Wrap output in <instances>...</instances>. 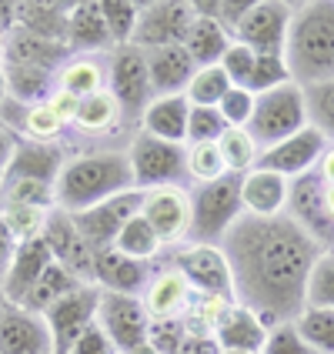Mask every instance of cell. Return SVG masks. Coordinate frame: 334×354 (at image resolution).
Listing matches in <instances>:
<instances>
[{"instance_id":"cell-1","label":"cell","mask_w":334,"mask_h":354,"mask_svg":"<svg viewBox=\"0 0 334 354\" xmlns=\"http://www.w3.org/2000/svg\"><path fill=\"white\" fill-rule=\"evenodd\" d=\"M221 251L234 274L237 304L254 311L268 331L304 311L308 277L324 254L288 214L268 221L241 217L224 234Z\"/></svg>"},{"instance_id":"cell-2","label":"cell","mask_w":334,"mask_h":354,"mask_svg":"<svg viewBox=\"0 0 334 354\" xmlns=\"http://www.w3.org/2000/svg\"><path fill=\"white\" fill-rule=\"evenodd\" d=\"M284 60L297 87H317L334 80V0L295 7Z\"/></svg>"},{"instance_id":"cell-3","label":"cell","mask_w":334,"mask_h":354,"mask_svg":"<svg viewBox=\"0 0 334 354\" xmlns=\"http://www.w3.org/2000/svg\"><path fill=\"white\" fill-rule=\"evenodd\" d=\"M131 187H134V177H131L127 154L100 151V154H84V158L67 160L57 177L54 197H57L60 211L80 214V211H87L114 194H124Z\"/></svg>"},{"instance_id":"cell-4","label":"cell","mask_w":334,"mask_h":354,"mask_svg":"<svg viewBox=\"0 0 334 354\" xmlns=\"http://www.w3.org/2000/svg\"><path fill=\"white\" fill-rule=\"evenodd\" d=\"M191 244H221L224 234L244 217L241 211V177L224 174L211 184H197L191 191Z\"/></svg>"},{"instance_id":"cell-5","label":"cell","mask_w":334,"mask_h":354,"mask_svg":"<svg viewBox=\"0 0 334 354\" xmlns=\"http://www.w3.org/2000/svg\"><path fill=\"white\" fill-rule=\"evenodd\" d=\"M304 127H308V100H304V87H297L295 80L254 97V114L248 120V134L254 138L261 151L295 138Z\"/></svg>"},{"instance_id":"cell-6","label":"cell","mask_w":334,"mask_h":354,"mask_svg":"<svg viewBox=\"0 0 334 354\" xmlns=\"http://www.w3.org/2000/svg\"><path fill=\"white\" fill-rule=\"evenodd\" d=\"M134 191H154V187H171L187 174V147L184 144H167L140 131L131 140L127 151Z\"/></svg>"},{"instance_id":"cell-7","label":"cell","mask_w":334,"mask_h":354,"mask_svg":"<svg viewBox=\"0 0 334 354\" xmlns=\"http://www.w3.org/2000/svg\"><path fill=\"white\" fill-rule=\"evenodd\" d=\"M174 271L197 297H214V301H228L237 304L234 297V274L231 264L221 251V244H187L174 254Z\"/></svg>"},{"instance_id":"cell-8","label":"cell","mask_w":334,"mask_h":354,"mask_svg":"<svg viewBox=\"0 0 334 354\" xmlns=\"http://www.w3.org/2000/svg\"><path fill=\"white\" fill-rule=\"evenodd\" d=\"M284 214L291 217V221L315 241L321 251H334V217H331V211H328V201H324V180H321L317 171L291 180Z\"/></svg>"},{"instance_id":"cell-9","label":"cell","mask_w":334,"mask_h":354,"mask_svg":"<svg viewBox=\"0 0 334 354\" xmlns=\"http://www.w3.org/2000/svg\"><path fill=\"white\" fill-rule=\"evenodd\" d=\"M98 304H100L98 284H77L74 291H67L60 301H54L44 311L47 331H50V341H54V354H67L71 344L98 321Z\"/></svg>"},{"instance_id":"cell-10","label":"cell","mask_w":334,"mask_h":354,"mask_svg":"<svg viewBox=\"0 0 334 354\" xmlns=\"http://www.w3.org/2000/svg\"><path fill=\"white\" fill-rule=\"evenodd\" d=\"M194 24L191 0H160V3H140L134 47L140 50H158V47H184L187 30Z\"/></svg>"},{"instance_id":"cell-11","label":"cell","mask_w":334,"mask_h":354,"mask_svg":"<svg viewBox=\"0 0 334 354\" xmlns=\"http://www.w3.org/2000/svg\"><path fill=\"white\" fill-rule=\"evenodd\" d=\"M98 324L104 328V335L111 337L118 354H131L134 348L147 344V335H151V315H147L144 301L134 295L100 291Z\"/></svg>"},{"instance_id":"cell-12","label":"cell","mask_w":334,"mask_h":354,"mask_svg":"<svg viewBox=\"0 0 334 354\" xmlns=\"http://www.w3.org/2000/svg\"><path fill=\"white\" fill-rule=\"evenodd\" d=\"M140 207H144V191H134V187H131V191H124V194L107 197V201H100L94 207L74 214V224H77V231L84 234V241L94 248V254H98V251L114 248V241H118V234L124 231V224L134 221V217L140 214Z\"/></svg>"},{"instance_id":"cell-13","label":"cell","mask_w":334,"mask_h":354,"mask_svg":"<svg viewBox=\"0 0 334 354\" xmlns=\"http://www.w3.org/2000/svg\"><path fill=\"white\" fill-rule=\"evenodd\" d=\"M291 17H295V7L284 0H254L241 27L234 30V40L251 47L254 54H284Z\"/></svg>"},{"instance_id":"cell-14","label":"cell","mask_w":334,"mask_h":354,"mask_svg":"<svg viewBox=\"0 0 334 354\" xmlns=\"http://www.w3.org/2000/svg\"><path fill=\"white\" fill-rule=\"evenodd\" d=\"M44 244L50 248V257L57 261L60 268H67L71 274L84 281V284H94V248L84 241V234L74 224V214L67 211H47V221H44Z\"/></svg>"},{"instance_id":"cell-15","label":"cell","mask_w":334,"mask_h":354,"mask_svg":"<svg viewBox=\"0 0 334 354\" xmlns=\"http://www.w3.org/2000/svg\"><path fill=\"white\" fill-rule=\"evenodd\" d=\"M107 91L120 104V114L140 118L147 111V104L154 100V87H151L147 57H144L140 47L127 44V47L114 50V57H111V87Z\"/></svg>"},{"instance_id":"cell-16","label":"cell","mask_w":334,"mask_h":354,"mask_svg":"<svg viewBox=\"0 0 334 354\" xmlns=\"http://www.w3.org/2000/svg\"><path fill=\"white\" fill-rule=\"evenodd\" d=\"M324 151H328L324 134L308 124L304 131H297L295 138H288V140H281V144H275V147H268V151H261L254 167L295 180V177H304V174H311V171H317Z\"/></svg>"},{"instance_id":"cell-17","label":"cell","mask_w":334,"mask_h":354,"mask_svg":"<svg viewBox=\"0 0 334 354\" xmlns=\"http://www.w3.org/2000/svg\"><path fill=\"white\" fill-rule=\"evenodd\" d=\"M140 217L151 224V231L158 234L160 248L164 244H177L187 237L191 227V197L180 184L171 187H154V191H144V207Z\"/></svg>"},{"instance_id":"cell-18","label":"cell","mask_w":334,"mask_h":354,"mask_svg":"<svg viewBox=\"0 0 334 354\" xmlns=\"http://www.w3.org/2000/svg\"><path fill=\"white\" fill-rule=\"evenodd\" d=\"M50 264H54V257H50V248L44 244V237H34V241L17 244V251H14L10 264H7V271L0 277V295H3V301H7L10 308H20L27 291L37 284L40 274H44Z\"/></svg>"},{"instance_id":"cell-19","label":"cell","mask_w":334,"mask_h":354,"mask_svg":"<svg viewBox=\"0 0 334 354\" xmlns=\"http://www.w3.org/2000/svg\"><path fill=\"white\" fill-rule=\"evenodd\" d=\"M151 261H134V257H124L120 251L107 248L94 254V284L100 291H111V295H134L140 297L151 284Z\"/></svg>"},{"instance_id":"cell-20","label":"cell","mask_w":334,"mask_h":354,"mask_svg":"<svg viewBox=\"0 0 334 354\" xmlns=\"http://www.w3.org/2000/svg\"><path fill=\"white\" fill-rule=\"evenodd\" d=\"M288 191H291L288 177L254 167L241 177V211L244 217H257V221L281 217L288 207Z\"/></svg>"},{"instance_id":"cell-21","label":"cell","mask_w":334,"mask_h":354,"mask_svg":"<svg viewBox=\"0 0 334 354\" xmlns=\"http://www.w3.org/2000/svg\"><path fill=\"white\" fill-rule=\"evenodd\" d=\"M64 147L57 144H37V140H17V151L7 164V174L0 184H10V180H40V184H50L57 187V177L64 171Z\"/></svg>"},{"instance_id":"cell-22","label":"cell","mask_w":334,"mask_h":354,"mask_svg":"<svg viewBox=\"0 0 334 354\" xmlns=\"http://www.w3.org/2000/svg\"><path fill=\"white\" fill-rule=\"evenodd\" d=\"M0 354H54L44 315L7 308V315L0 317Z\"/></svg>"},{"instance_id":"cell-23","label":"cell","mask_w":334,"mask_h":354,"mask_svg":"<svg viewBox=\"0 0 334 354\" xmlns=\"http://www.w3.org/2000/svg\"><path fill=\"white\" fill-rule=\"evenodd\" d=\"M107 47H114V44H111L107 24L100 14V0L71 3V14H67V50H71V57H87V54L107 50Z\"/></svg>"},{"instance_id":"cell-24","label":"cell","mask_w":334,"mask_h":354,"mask_svg":"<svg viewBox=\"0 0 334 354\" xmlns=\"http://www.w3.org/2000/svg\"><path fill=\"white\" fill-rule=\"evenodd\" d=\"M147 57V74H151V87L154 97H174L184 94L187 84L194 77V60L184 47H158V50H144Z\"/></svg>"},{"instance_id":"cell-25","label":"cell","mask_w":334,"mask_h":354,"mask_svg":"<svg viewBox=\"0 0 334 354\" xmlns=\"http://www.w3.org/2000/svg\"><path fill=\"white\" fill-rule=\"evenodd\" d=\"M214 337L221 351H241V354H261L268 341V328L261 324V317L241 304H231L221 321L214 324Z\"/></svg>"},{"instance_id":"cell-26","label":"cell","mask_w":334,"mask_h":354,"mask_svg":"<svg viewBox=\"0 0 334 354\" xmlns=\"http://www.w3.org/2000/svg\"><path fill=\"white\" fill-rule=\"evenodd\" d=\"M3 60L7 64H27V67H37L47 74H60V67L71 60V50L64 44H50V40H40L14 27L3 40Z\"/></svg>"},{"instance_id":"cell-27","label":"cell","mask_w":334,"mask_h":354,"mask_svg":"<svg viewBox=\"0 0 334 354\" xmlns=\"http://www.w3.org/2000/svg\"><path fill=\"white\" fill-rule=\"evenodd\" d=\"M140 301H144L151 321H167V317L187 315V308L194 301V291L187 288V281L177 274L174 268H167V271H158V274L151 277V284L140 295Z\"/></svg>"},{"instance_id":"cell-28","label":"cell","mask_w":334,"mask_h":354,"mask_svg":"<svg viewBox=\"0 0 334 354\" xmlns=\"http://www.w3.org/2000/svg\"><path fill=\"white\" fill-rule=\"evenodd\" d=\"M187 114H191V104L184 94L154 97L147 104V111L140 114V131L158 140H167V144H184L187 140Z\"/></svg>"},{"instance_id":"cell-29","label":"cell","mask_w":334,"mask_h":354,"mask_svg":"<svg viewBox=\"0 0 334 354\" xmlns=\"http://www.w3.org/2000/svg\"><path fill=\"white\" fill-rule=\"evenodd\" d=\"M67 14H71V3L27 0V3H17V27L40 40L67 47Z\"/></svg>"},{"instance_id":"cell-30","label":"cell","mask_w":334,"mask_h":354,"mask_svg":"<svg viewBox=\"0 0 334 354\" xmlns=\"http://www.w3.org/2000/svg\"><path fill=\"white\" fill-rule=\"evenodd\" d=\"M228 47H231V37L224 34V27L217 20L194 17L191 30H187V40H184V50L191 54L194 67H217Z\"/></svg>"},{"instance_id":"cell-31","label":"cell","mask_w":334,"mask_h":354,"mask_svg":"<svg viewBox=\"0 0 334 354\" xmlns=\"http://www.w3.org/2000/svg\"><path fill=\"white\" fill-rule=\"evenodd\" d=\"M118 120H120V104L114 100V94L104 87V91L80 100L71 127H77L80 134H107V131L118 127Z\"/></svg>"},{"instance_id":"cell-32","label":"cell","mask_w":334,"mask_h":354,"mask_svg":"<svg viewBox=\"0 0 334 354\" xmlns=\"http://www.w3.org/2000/svg\"><path fill=\"white\" fill-rule=\"evenodd\" d=\"M77 284H84V281H77L67 268H60L57 261H54V264L40 274L37 284L27 291V297H24V304H20V308H24V311H30V315H44L54 301H60L67 291H74Z\"/></svg>"},{"instance_id":"cell-33","label":"cell","mask_w":334,"mask_h":354,"mask_svg":"<svg viewBox=\"0 0 334 354\" xmlns=\"http://www.w3.org/2000/svg\"><path fill=\"white\" fill-rule=\"evenodd\" d=\"M57 91L77 100L98 94V91H104V67L94 57H71L57 74Z\"/></svg>"},{"instance_id":"cell-34","label":"cell","mask_w":334,"mask_h":354,"mask_svg":"<svg viewBox=\"0 0 334 354\" xmlns=\"http://www.w3.org/2000/svg\"><path fill=\"white\" fill-rule=\"evenodd\" d=\"M217 151H221V158H224L228 174H237V177L254 171L257 154H261V147H257L254 138L248 134V127H228V131L221 134V140H217Z\"/></svg>"},{"instance_id":"cell-35","label":"cell","mask_w":334,"mask_h":354,"mask_svg":"<svg viewBox=\"0 0 334 354\" xmlns=\"http://www.w3.org/2000/svg\"><path fill=\"white\" fill-rule=\"evenodd\" d=\"M231 87L234 84L221 71V64L217 67H197L191 84H187V91H184V97H187L191 107H217Z\"/></svg>"},{"instance_id":"cell-36","label":"cell","mask_w":334,"mask_h":354,"mask_svg":"<svg viewBox=\"0 0 334 354\" xmlns=\"http://www.w3.org/2000/svg\"><path fill=\"white\" fill-rule=\"evenodd\" d=\"M295 328L317 354H334V311L304 304V311L295 317Z\"/></svg>"},{"instance_id":"cell-37","label":"cell","mask_w":334,"mask_h":354,"mask_svg":"<svg viewBox=\"0 0 334 354\" xmlns=\"http://www.w3.org/2000/svg\"><path fill=\"white\" fill-rule=\"evenodd\" d=\"M100 14H104V24H107V34H111L114 50L127 47L134 40L140 3H131V0H100Z\"/></svg>"},{"instance_id":"cell-38","label":"cell","mask_w":334,"mask_h":354,"mask_svg":"<svg viewBox=\"0 0 334 354\" xmlns=\"http://www.w3.org/2000/svg\"><path fill=\"white\" fill-rule=\"evenodd\" d=\"M114 251H120L124 257H134V261H151V257L160 251V241H158V234L151 231V224L138 214L134 221L124 224V231H120L118 241H114Z\"/></svg>"},{"instance_id":"cell-39","label":"cell","mask_w":334,"mask_h":354,"mask_svg":"<svg viewBox=\"0 0 334 354\" xmlns=\"http://www.w3.org/2000/svg\"><path fill=\"white\" fill-rule=\"evenodd\" d=\"M284 84H291V71H288L284 54H257L254 71H251V77L244 84V91H251L254 97H261V94L277 91Z\"/></svg>"},{"instance_id":"cell-40","label":"cell","mask_w":334,"mask_h":354,"mask_svg":"<svg viewBox=\"0 0 334 354\" xmlns=\"http://www.w3.org/2000/svg\"><path fill=\"white\" fill-rule=\"evenodd\" d=\"M0 217L7 224L10 237L24 244V241H34L44 231V221H47V211L40 207H30V204H0Z\"/></svg>"},{"instance_id":"cell-41","label":"cell","mask_w":334,"mask_h":354,"mask_svg":"<svg viewBox=\"0 0 334 354\" xmlns=\"http://www.w3.org/2000/svg\"><path fill=\"white\" fill-rule=\"evenodd\" d=\"M64 120L50 111V104L44 100V104H34V107H27V114H24V124H20V134L24 140H37V144H57V138L64 134Z\"/></svg>"},{"instance_id":"cell-42","label":"cell","mask_w":334,"mask_h":354,"mask_svg":"<svg viewBox=\"0 0 334 354\" xmlns=\"http://www.w3.org/2000/svg\"><path fill=\"white\" fill-rule=\"evenodd\" d=\"M304 100H308V124L317 127L328 144H334V80L304 87Z\"/></svg>"},{"instance_id":"cell-43","label":"cell","mask_w":334,"mask_h":354,"mask_svg":"<svg viewBox=\"0 0 334 354\" xmlns=\"http://www.w3.org/2000/svg\"><path fill=\"white\" fill-rule=\"evenodd\" d=\"M304 304L334 311V251H324L315 261L311 277H308V291H304Z\"/></svg>"},{"instance_id":"cell-44","label":"cell","mask_w":334,"mask_h":354,"mask_svg":"<svg viewBox=\"0 0 334 354\" xmlns=\"http://www.w3.org/2000/svg\"><path fill=\"white\" fill-rule=\"evenodd\" d=\"M187 174L194 177L197 184H211V180L228 174L217 144H187Z\"/></svg>"},{"instance_id":"cell-45","label":"cell","mask_w":334,"mask_h":354,"mask_svg":"<svg viewBox=\"0 0 334 354\" xmlns=\"http://www.w3.org/2000/svg\"><path fill=\"white\" fill-rule=\"evenodd\" d=\"M228 131L217 107H191L187 114V144H217Z\"/></svg>"},{"instance_id":"cell-46","label":"cell","mask_w":334,"mask_h":354,"mask_svg":"<svg viewBox=\"0 0 334 354\" xmlns=\"http://www.w3.org/2000/svg\"><path fill=\"white\" fill-rule=\"evenodd\" d=\"M187 341V324L184 317H167V321H151V335L147 344L158 354H180Z\"/></svg>"},{"instance_id":"cell-47","label":"cell","mask_w":334,"mask_h":354,"mask_svg":"<svg viewBox=\"0 0 334 354\" xmlns=\"http://www.w3.org/2000/svg\"><path fill=\"white\" fill-rule=\"evenodd\" d=\"M261 354H317V351L297 335L295 321H288V324H277V328L268 331V341H264Z\"/></svg>"},{"instance_id":"cell-48","label":"cell","mask_w":334,"mask_h":354,"mask_svg":"<svg viewBox=\"0 0 334 354\" xmlns=\"http://www.w3.org/2000/svg\"><path fill=\"white\" fill-rule=\"evenodd\" d=\"M217 114L224 118L228 127H248V120L254 114V94L244 91V87H231L224 100L217 104Z\"/></svg>"},{"instance_id":"cell-49","label":"cell","mask_w":334,"mask_h":354,"mask_svg":"<svg viewBox=\"0 0 334 354\" xmlns=\"http://www.w3.org/2000/svg\"><path fill=\"white\" fill-rule=\"evenodd\" d=\"M254 60H257V54L251 50V47H244V44L231 40V47H228L224 57H221V71L228 74V80H231L234 87H244L248 77H251V71H254Z\"/></svg>"},{"instance_id":"cell-50","label":"cell","mask_w":334,"mask_h":354,"mask_svg":"<svg viewBox=\"0 0 334 354\" xmlns=\"http://www.w3.org/2000/svg\"><path fill=\"white\" fill-rule=\"evenodd\" d=\"M67 354H118V348L111 344V337L104 335V328H100L98 321L84 331V335L71 344V351Z\"/></svg>"},{"instance_id":"cell-51","label":"cell","mask_w":334,"mask_h":354,"mask_svg":"<svg viewBox=\"0 0 334 354\" xmlns=\"http://www.w3.org/2000/svg\"><path fill=\"white\" fill-rule=\"evenodd\" d=\"M251 3L254 0H217L214 7V20L224 27V34L234 40V30L241 27V20H244V14L251 10Z\"/></svg>"},{"instance_id":"cell-52","label":"cell","mask_w":334,"mask_h":354,"mask_svg":"<svg viewBox=\"0 0 334 354\" xmlns=\"http://www.w3.org/2000/svg\"><path fill=\"white\" fill-rule=\"evenodd\" d=\"M47 104H50V111L57 114L64 124H74V114H77V97H71V94H64V91H54L50 97H47Z\"/></svg>"},{"instance_id":"cell-53","label":"cell","mask_w":334,"mask_h":354,"mask_svg":"<svg viewBox=\"0 0 334 354\" xmlns=\"http://www.w3.org/2000/svg\"><path fill=\"white\" fill-rule=\"evenodd\" d=\"M180 354H221V344L214 335H187Z\"/></svg>"},{"instance_id":"cell-54","label":"cell","mask_w":334,"mask_h":354,"mask_svg":"<svg viewBox=\"0 0 334 354\" xmlns=\"http://www.w3.org/2000/svg\"><path fill=\"white\" fill-rule=\"evenodd\" d=\"M14 151H17V138L0 124V180H3V174H7V164H10V158H14Z\"/></svg>"},{"instance_id":"cell-55","label":"cell","mask_w":334,"mask_h":354,"mask_svg":"<svg viewBox=\"0 0 334 354\" xmlns=\"http://www.w3.org/2000/svg\"><path fill=\"white\" fill-rule=\"evenodd\" d=\"M14 251H17V241L10 237L7 224H3V217H0V277H3V271H7V264H10Z\"/></svg>"},{"instance_id":"cell-56","label":"cell","mask_w":334,"mask_h":354,"mask_svg":"<svg viewBox=\"0 0 334 354\" xmlns=\"http://www.w3.org/2000/svg\"><path fill=\"white\" fill-rule=\"evenodd\" d=\"M17 27V3L0 0V34H10Z\"/></svg>"},{"instance_id":"cell-57","label":"cell","mask_w":334,"mask_h":354,"mask_svg":"<svg viewBox=\"0 0 334 354\" xmlns=\"http://www.w3.org/2000/svg\"><path fill=\"white\" fill-rule=\"evenodd\" d=\"M317 174L324 184H334V144H328V151H324V158L317 164Z\"/></svg>"},{"instance_id":"cell-58","label":"cell","mask_w":334,"mask_h":354,"mask_svg":"<svg viewBox=\"0 0 334 354\" xmlns=\"http://www.w3.org/2000/svg\"><path fill=\"white\" fill-rule=\"evenodd\" d=\"M7 100V74H3V60H0V104Z\"/></svg>"},{"instance_id":"cell-59","label":"cell","mask_w":334,"mask_h":354,"mask_svg":"<svg viewBox=\"0 0 334 354\" xmlns=\"http://www.w3.org/2000/svg\"><path fill=\"white\" fill-rule=\"evenodd\" d=\"M131 354H158V351H154L151 344H140V348H134V351H131Z\"/></svg>"},{"instance_id":"cell-60","label":"cell","mask_w":334,"mask_h":354,"mask_svg":"<svg viewBox=\"0 0 334 354\" xmlns=\"http://www.w3.org/2000/svg\"><path fill=\"white\" fill-rule=\"evenodd\" d=\"M7 308H10V304H7V301H3V295H0V317L7 315Z\"/></svg>"},{"instance_id":"cell-61","label":"cell","mask_w":334,"mask_h":354,"mask_svg":"<svg viewBox=\"0 0 334 354\" xmlns=\"http://www.w3.org/2000/svg\"><path fill=\"white\" fill-rule=\"evenodd\" d=\"M3 40H7V34H0V60H3Z\"/></svg>"},{"instance_id":"cell-62","label":"cell","mask_w":334,"mask_h":354,"mask_svg":"<svg viewBox=\"0 0 334 354\" xmlns=\"http://www.w3.org/2000/svg\"><path fill=\"white\" fill-rule=\"evenodd\" d=\"M221 354H241V351H221Z\"/></svg>"}]
</instances>
